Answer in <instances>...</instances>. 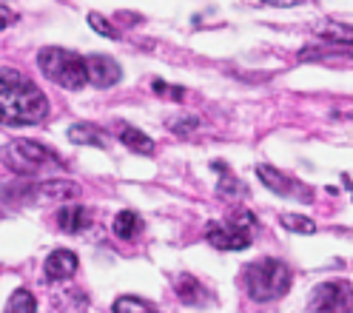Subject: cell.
Instances as JSON below:
<instances>
[{
  "mask_svg": "<svg viewBox=\"0 0 353 313\" xmlns=\"http://www.w3.org/2000/svg\"><path fill=\"white\" fill-rule=\"evenodd\" d=\"M49 117V100L40 85L29 80L23 72L3 65L0 69V125L23 128L40 125Z\"/></svg>",
  "mask_w": 353,
  "mask_h": 313,
  "instance_id": "obj_1",
  "label": "cell"
},
{
  "mask_svg": "<svg viewBox=\"0 0 353 313\" xmlns=\"http://www.w3.org/2000/svg\"><path fill=\"white\" fill-rule=\"evenodd\" d=\"M242 282H245V290L254 302H274L291 290V267L282 259L265 256L242 271Z\"/></svg>",
  "mask_w": 353,
  "mask_h": 313,
  "instance_id": "obj_2",
  "label": "cell"
},
{
  "mask_svg": "<svg viewBox=\"0 0 353 313\" xmlns=\"http://www.w3.org/2000/svg\"><path fill=\"white\" fill-rule=\"evenodd\" d=\"M37 69L46 74V80H52L54 85L65 88V92H80L88 83L85 77V57L60 46H49L40 49L37 54Z\"/></svg>",
  "mask_w": 353,
  "mask_h": 313,
  "instance_id": "obj_3",
  "label": "cell"
},
{
  "mask_svg": "<svg viewBox=\"0 0 353 313\" xmlns=\"http://www.w3.org/2000/svg\"><path fill=\"white\" fill-rule=\"evenodd\" d=\"M80 196V185L74 180H46L34 185H3L0 203L6 205H46V203H72Z\"/></svg>",
  "mask_w": 353,
  "mask_h": 313,
  "instance_id": "obj_4",
  "label": "cell"
},
{
  "mask_svg": "<svg viewBox=\"0 0 353 313\" xmlns=\"http://www.w3.org/2000/svg\"><path fill=\"white\" fill-rule=\"evenodd\" d=\"M0 156H3L6 168L20 174V176H34L43 168L60 165V156L52 148L40 145L37 140H12L3 151H0Z\"/></svg>",
  "mask_w": 353,
  "mask_h": 313,
  "instance_id": "obj_5",
  "label": "cell"
},
{
  "mask_svg": "<svg viewBox=\"0 0 353 313\" xmlns=\"http://www.w3.org/2000/svg\"><path fill=\"white\" fill-rule=\"evenodd\" d=\"M311 313H353V285L345 279H327L314 287L307 299Z\"/></svg>",
  "mask_w": 353,
  "mask_h": 313,
  "instance_id": "obj_6",
  "label": "cell"
},
{
  "mask_svg": "<svg viewBox=\"0 0 353 313\" xmlns=\"http://www.w3.org/2000/svg\"><path fill=\"white\" fill-rule=\"evenodd\" d=\"M256 176L262 180L265 188H271V191L279 194V196L299 199V203H311V199H314V191H311V188H305L302 183L294 180V176L282 174V171L274 168V165H256Z\"/></svg>",
  "mask_w": 353,
  "mask_h": 313,
  "instance_id": "obj_7",
  "label": "cell"
},
{
  "mask_svg": "<svg viewBox=\"0 0 353 313\" xmlns=\"http://www.w3.org/2000/svg\"><path fill=\"white\" fill-rule=\"evenodd\" d=\"M205 239L216 251H245L251 245V231L236 228L234 222H208L205 225Z\"/></svg>",
  "mask_w": 353,
  "mask_h": 313,
  "instance_id": "obj_8",
  "label": "cell"
},
{
  "mask_svg": "<svg viewBox=\"0 0 353 313\" xmlns=\"http://www.w3.org/2000/svg\"><path fill=\"white\" fill-rule=\"evenodd\" d=\"M85 77L94 88H112V85L120 83L123 69H120V63L114 57L92 54V57H85Z\"/></svg>",
  "mask_w": 353,
  "mask_h": 313,
  "instance_id": "obj_9",
  "label": "cell"
},
{
  "mask_svg": "<svg viewBox=\"0 0 353 313\" xmlns=\"http://www.w3.org/2000/svg\"><path fill=\"white\" fill-rule=\"evenodd\" d=\"M80 259L74 251L69 248H57L46 256V265H43V274H46V282H65L77 274Z\"/></svg>",
  "mask_w": 353,
  "mask_h": 313,
  "instance_id": "obj_10",
  "label": "cell"
},
{
  "mask_svg": "<svg viewBox=\"0 0 353 313\" xmlns=\"http://www.w3.org/2000/svg\"><path fill=\"white\" fill-rule=\"evenodd\" d=\"M174 294H176V299H180L183 305H188V307H203L211 299L205 285L196 276H191V274H180L174 279Z\"/></svg>",
  "mask_w": 353,
  "mask_h": 313,
  "instance_id": "obj_11",
  "label": "cell"
},
{
  "mask_svg": "<svg viewBox=\"0 0 353 313\" xmlns=\"http://www.w3.org/2000/svg\"><path fill=\"white\" fill-rule=\"evenodd\" d=\"M92 211L85 205H63L57 211V228L65 231V234H83L92 228Z\"/></svg>",
  "mask_w": 353,
  "mask_h": 313,
  "instance_id": "obj_12",
  "label": "cell"
},
{
  "mask_svg": "<svg viewBox=\"0 0 353 313\" xmlns=\"http://www.w3.org/2000/svg\"><path fill=\"white\" fill-rule=\"evenodd\" d=\"M316 37L327 40V43H336V46H347L353 49V26L350 23H339V20H322L316 23Z\"/></svg>",
  "mask_w": 353,
  "mask_h": 313,
  "instance_id": "obj_13",
  "label": "cell"
},
{
  "mask_svg": "<svg viewBox=\"0 0 353 313\" xmlns=\"http://www.w3.org/2000/svg\"><path fill=\"white\" fill-rule=\"evenodd\" d=\"M112 231H114L117 239L131 242L134 236H140L143 219H140V214H134V211H120V214L114 216V222H112Z\"/></svg>",
  "mask_w": 353,
  "mask_h": 313,
  "instance_id": "obj_14",
  "label": "cell"
},
{
  "mask_svg": "<svg viewBox=\"0 0 353 313\" xmlns=\"http://www.w3.org/2000/svg\"><path fill=\"white\" fill-rule=\"evenodd\" d=\"M120 143H123L128 151L143 154V156H151V154H154L151 137H148V134H143L140 128H134V125H123V128H120Z\"/></svg>",
  "mask_w": 353,
  "mask_h": 313,
  "instance_id": "obj_15",
  "label": "cell"
},
{
  "mask_svg": "<svg viewBox=\"0 0 353 313\" xmlns=\"http://www.w3.org/2000/svg\"><path fill=\"white\" fill-rule=\"evenodd\" d=\"M214 171L219 174V183H216V194L219 196H228V199H236V196H245V185H242L236 176L231 174V168L225 163H214Z\"/></svg>",
  "mask_w": 353,
  "mask_h": 313,
  "instance_id": "obj_16",
  "label": "cell"
},
{
  "mask_svg": "<svg viewBox=\"0 0 353 313\" xmlns=\"http://www.w3.org/2000/svg\"><path fill=\"white\" fill-rule=\"evenodd\" d=\"M69 140L77 145H94V148H105V134L92 125V123H74L69 128Z\"/></svg>",
  "mask_w": 353,
  "mask_h": 313,
  "instance_id": "obj_17",
  "label": "cell"
},
{
  "mask_svg": "<svg viewBox=\"0 0 353 313\" xmlns=\"http://www.w3.org/2000/svg\"><path fill=\"white\" fill-rule=\"evenodd\" d=\"M3 313H37V299H34V294H32L29 287H17L14 294L9 296Z\"/></svg>",
  "mask_w": 353,
  "mask_h": 313,
  "instance_id": "obj_18",
  "label": "cell"
},
{
  "mask_svg": "<svg viewBox=\"0 0 353 313\" xmlns=\"http://www.w3.org/2000/svg\"><path fill=\"white\" fill-rule=\"evenodd\" d=\"M279 225L291 234H302V236H311L316 234V222L311 216H302V214H282L279 216Z\"/></svg>",
  "mask_w": 353,
  "mask_h": 313,
  "instance_id": "obj_19",
  "label": "cell"
},
{
  "mask_svg": "<svg viewBox=\"0 0 353 313\" xmlns=\"http://www.w3.org/2000/svg\"><path fill=\"white\" fill-rule=\"evenodd\" d=\"M112 310L114 313H154V305L140 296H117Z\"/></svg>",
  "mask_w": 353,
  "mask_h": 313,
  "instance_id": "obj_20",
  "label": "cell"
},
{
  "mask_svg": "<svg viewBox=\"0 0 353 313\" xmlns=\"http://www.w3.org/2000/svg\"><path fill=\"white\" fill-rule=\"evenodd\" d=\"M165 125H168V131L176 134V137H188V134H194L200 128V117H171Z\"/></svg>",
  "mask_w": 353,
  "mask_h": 313,
  "instance_id": "obj_21",
  "label": "cell"
},
{
  "mask_svg": "<svg viewBox=\"0 0 353 313\" xmlns=\"http://www.w3.org/2000/svg\"><path fill=\"white\" fill-rule=\"evenodd\" d=\"M88 26H92L97 34H103V37H108V40H120V32L108 23V20L100 14V12H88Z\"/></svg>",
  "mask_w": 353,
  "mask_h": 313,
  "instance_id": "obj_22",
  "label": "cell"
},
{
  "mask_svg": "<svg viewBox=\"0 0 353 313\" xmlns=\"http://www.w3.org/2000/svg\"><path fill=\"white\" fill-rule=\"evenodd\" d=\"M151 92L154 94H160V97H165V100H185V88L183 85H171V83H165V80H154L151 83Z\"/></svg>",
  "mask_w": 353,
  "mask_h": 313,
  "instance_id": "obj_23",
  "label": "cell"
},
{
  "mask_svg": "<svg viewBox=\"0 0 353 313\" xmlns=\"http://www.w3.org/2000/svg\"><path fill=\"white\" fill-rule=\"evenodd\" d=\"M228 222H234L236 228H245V231H254V228H256V216H254L251 211H245V208H236V211L228 216Z\"/></svg>",
  "mask_w": 353,
  "mask_h": 313,
  "instance_id": "obj_24",
  "label": "cell"
},
{
  "mask_svg": "<svg viewBox=\"0 0 353 313\" xmlns=\"http://www.w3.org/2000/svg\"><path fill=\"white\" fill-rule=\"evenodd\" d=\"M17 20V14L9 9V6H0V32H6L12 23Z\"/></svg>",
  "mask_w": 353,
  "mask_h": 313,
  "instance_id": "obj_25",
  "label": "cell"
},
{
  "mask_svg": "<svg viewBox=\"0 0 353 313\" xmlns=\"http://www.w3.org/2000/svg\"><path fill=\"white\" fill-rule=\"evenodd\" d=\"M265 6H274V9H294V6H302L305 0H259Z\"/></svg>",
  "mask_w": 353,
  "mask_h": 313,
  "instance_id": "obj_26",
  "label": "cell"
}]
</instances>
